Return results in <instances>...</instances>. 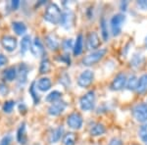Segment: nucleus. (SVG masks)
<instances>
[{"instance_id":"obj_19","label":"nucleus","mask_w":147,"mask_h":145,"mask_svg":"<svg viewBox=\"0 0 147 145\" xmlns=\"http://www.w3.org/2000/svg\"><path fill=\"white\" fill-rule=\"evenodd\" d=\"M106 132V127H104L103 123H95L91 125L90 129H89V134L91 136H99Z\"/></svg>"},{"instance_id":"obj_33","label":"nucleus","mask_w":147,"mask_h":145,"mask_svg":"<svg viewBox=\"0 0 147 145\" xmlns=\"http://www.w3.org/2000/svg\"><path fill=\"white\" fill-rule=\"evenodd\" d=\"M74 41L72 38H69V39H65L62 42V47L64 48V50L68 51L71 50V49H74Z\"/></svg>"},{"instance_id":"obj_17","label":"nucleus","mask_w":147,"mask_h":145,"mask_svg":"<svg viewBox=\"0 0 147 145\" xmlns=\"http://www.w3.org/2000/svg\"><path fill=\"white\" fill-rule=\"evenodd\" d=\"M45 43L46 46L48 47L50 50L56 51L60 47V42L58 41L57 37L53 34H47L45 36Z\"/></svg>"},{"instance_id":"obj_23","label":"nucleus","mask_w":147,"mask_h":145,"mask_svg":"<svg viewBox=\"0 0 147 145\" xmlns=\"http://www.w3.org/2000/svg\"><path fill=\"white\" fill-rule=\"evenodd\" d=\"M63 134H64L63 127H58L54 128V129L52 130L50 136H49V142H50V143H57V142L61 139V137L63 136Z\"/></svg>"},{"instance_id":"obj_10","label":"nucleus","mask_w":147,"mask_h":145,"mask_svg":"<svg viewBox=\"0 0 147 145\" xmlns=\"http://www.w3.org/2000/svg\"><path fill=\"white\" fill-rule=\"evenodd\" d=\"M17 44H18L17 38L12 36V35H4L1 38V45L8 52H12L15 50L17 48Z\"/></svg>"},{"instance_id":"obj_39","label":"nucleus","mask_w":147,"mask_h":145,"mask_svg":"<svg viewBox=\"0 0 147 145\" xmlns=\"http://www.w3.org/2000/svg\"><path fill=\"white\" fill-rule=\"evenodd\" d=\"M109 145H124V144H123L122 139L118 138V137H114V138L111 139Z\"/></svg>"},{"instance_id":"obj_41","label":"nucleus","mask_w":147,"mask_h":145,"mask_svg":"<svg viewBox=\"0 0 147 145\" xmlns=\"http://www.w3.org/2000/svg\"><path fill=\"white\" fill-rule=\"evenodd\" d=\"M59 60L62 61V62H65L67 65L70 66V63H71V59H70V56L69 55H63L61 56L60 58H59Z\"/></svg>"},{"instance_id":"obj_34","label":"nucleus","mask_w":147,"mask_h":145,"mask_svg":"<svg viewBox=\"0 0 147 145\" xmlns=\"http://www.w3.org/2000/svg\"><path fill=\"white\" fill-rule=\"evenodd\" d=\"M60 84H62L66 88H68V86H70L71 85L70 76H68L67 74H64L62 77L60 78Z\"/></svg>"},{"instance_id":"obj_30","label":"nucleus","mask_w":147,"mask_h":145,"mask_svg":"<svg viewBox=\"0 0 147 145\" xmlns=\"http://www.w3.org/2000/svg\"><path fill=\"white\" fill-rule=\"evenodd\" d=\"M51 68L50 65V61H49L48 58H43L42 61L40 62V66H39V74L41 75H44V74L49 73Z\"/></svg>"},{"instance_id":"obj_8","label":"nucleus","mask_w":147,"mask_h":145,"mask_svg":"<svg viewBox=\"0 0 147 145\" xmlns=\"http://www.w3.org/2000/svg\"><path fill=\"white\" fill-rule=\"evenodd\" d=\"M127 75L124 73H120L114 78L110 87L114 91H119V90H122L127 85Z\"/></svg>"},{"instance_id":"obj_26","label":"nucleus","mask_w":147,"mask_h":145,"mask_svg":"<svg viewBox=\"0 0 147 145\" xmlns=\"http://www.w3.org/2000/svg\"><path fill=\"white\" fill-rule=\"evenodd\" d=\"M28 92L30 94L32 95V101H34V105H37L39 104V95L37 93V87H36V82H34L32 84H30V87L28 89Z\"/></svg>"},{"instance_id":"obj_6","label":"nucleus","mask_w":147,"mask_h":145,"mask_svg":"<svg viewBox=\"0 0 147 145\" xmlns=\"http://www.w3.org/2000/svg\"><path fill=\"white\" fill-rule=\"evenodd\" d=\"M94 78V73L91 70H84V72L80 73V75L78 78V84L80 87H87L89 86Z\"/></svg>"},{"instance_id":"obj_18","label":"nucleus","mask_w":147,"mask_h":145,"mask_svg":"<svg viewBox=\"0 0 147 145\" xmlns=\"http://www.w3.org/2000/svg\"><path fill=\"white\" fill-rule=\"evenodd\" d=\"M82 49H84V35L82 34H80L76 38L75 44H74V49H73V53L75 56H79L82 54Z\"/></svg>"},{"instance_id":"obj_11","label":"nucleus","mask_w":147,"mask_h":145,"mask_svg":"<svg viewBox=\"0 0 147 145\" xmlns=\"http://www.w3.org/2000/svg\"><path fill=\"white\" fill-rule=\"evenodd\" d=\"M18 70V84L20 86L26 84L28 80V67L26 65L25 63H21L20 66L17 68Z\"/></svg>"},{"instance_id":"obj_35","label":"nucleus","mask_w":147,"mask_h":145,"mask_svg":"<svg viewBox=\"0 0 147 145\" xmlns=\"http://www.w3.org/2000/svg\"><path fill=\"white\" fill-rule=\"evenodd\" d=\"M12 141H13V137L11 134H7L0 140V145H11Z\"/></svg>"},{"instance_id":"obj_21","label":"nucleus","mask_w":147,"mask_h":145,"mask_svg":"<svg viewBox=\"0 0 147 145\" xmlns=\"http://www.w3.org/2000/svg\"><path fill=\"white\" fill-rule=\"evenodd\" d=\"M17 141L20 144H26V142H27V128H26V123H22L18 128Z\"/></svg>"},{"instance_id":"obj_12","label":"nucleus","mask_w":147,"mask_h":145,"mask_svg":"<svg viewBox=\"0 0 147 145\" xmlns=\"http://www.w3.org/2000/svg\"><path fill=\"white\" fill-rule=\"evenodd\" d=\"M30 52L32 53V55L35 57H40L44 54V46L42 44L41 40L39 39V37H35L32 40V46H30Z\"/></svg>"},{"instance_id":"obj_43","label":"nucleus","mask_w":147,"mask_h":145,"mask_svg":"<svg viewBox=\"0 0 147 145\" xmlns=\"http://www.w3.org/2000/svg\"><path fill=\"white\" fill-rule=\"evenodd\" d=\"M144 44H145L146 48H147V36L145 37V39H144Z\"/></svg>"},{"instance_id":"obj_38","label":"nucleus","mask_w":147,"mask_h":145,"mask_svg":"<svg viewBox=\"0 0 147 145\" xmlns=\"http://www.w3.org/2000/svg\"><path fill=\"white\" fill-rule=\"evenodd\" d=\"M136 6L138 9L142 11H147V1L145 0H141V1H136Z\"/></svg>"},{"instance_id":"obj_13","label":"nucleus","mask_w":147,"mask_h":145,"mask_svg":"<svg viewBox=\"0 0 147 145\" xmlns=\"http://www.w3.org/2000/svg\"><path fill=\"white\" fill-rule=\"evenodd\" d=\"M73 21H74V14L71 10H66L62 12V17H61V22L60 25L62 26L64 28L69 30L71 28L73 25Z\"/></svg>"},{"instance_id":"obj_22","label":"nucleus","mask_w":147,"mask_h":145,"mask_svg":"<svg viewBox=\"0 0 147 145\" xmlns=\"http://www.w3.org/2000/svg\"><path fill=\"white\" fill-rule=\"evenodd\" d=\"M12 28H13L14 32H15L17 35H25V34L27 32L28 28L27 26L25 25L23 22H19V21H16V22L12 23Z\"/></svg>"},{"instance_id":"obj_29","label":"nucleus","mask_w":147,"mask_h":145,"mask_svg":"<svg viewBox=\"0 0 147 145\" xmlns=\"http://www.w3.org/2000/svg\"><path fill=\"white\" fill-rule=\"evenodd\" d=\"M62 97V92L58 91V90H53L50 93L46 96L45 101L48 102V103H54V102H57L60 100V98Z\"/></svg>"},{"instance_id":"obj_25","label":"nucleus","mask_w":147,"mask_h":145,"mask_svg":"<svg viewBox=\"0 0 147 145\" xmlns=\"http://www.w3.org/2000/svg\"><path fill=\"white\" fill-rule=\"evenodd\" d=\"M100 32L102 38L104 41H108L109 39V30H108V25H107V21L105 18H102L100 21Z\"/></svg>"},{"instance_id":"obj_42","label":"nucleus","mask_w":147,"mask_h":145,"mask_svg":"<svg viewBox=\"0 0 147 145\" xmlns=\"http://www.w3.org/2000/svg\"><path fill=\"white\" fill-rule=\"evenodd\" d=\"M19 5H20V1H19V0H14V1H11L12 10H17Z\"/></svg>"},{"instance_id":"obj_4","label":"nucleus","mask_w":147,"mask_h":145,"mask_svg":"<svg viewBox=\"0 0 147 145\" xmlns=\"http://www.w3.org/2000/svg\"><path fill=\"white\" fill-rule=\"evenodd\" d=\"M106 53H107V49L106 48H100V49H97V50H94L93 52L89 53L88 55H86L82 59V64L84 66L94 65V64L98 63L105 56Z\"/></svg>"},{"instance_id":"obj_16","label":"nucleus","mask_w":147,"mask_h":145,"mask_svg":"<svg viewBox=\"0 0 147 145\" xmlns=\"http://www.w3.org/2000/svg\"><path fill=\"white\" fill-rule=\"evenodd\" d=\"M32 36L30 34H26L23 36L22 40L20 42V52L22 55H25L27 52L30 49V46H32Z\"/></svg>"},{"instance_id":"obj_44","label":"nucleus","mask_w":147,"mask_h":145,"mask_svg":"<svg viewBox=\"0 0 147 145\" xmlns=\"http://www.w3.org/2000/svg\"><path fill=\"white\" fill-rule=\"evenodd\" d=\"M142 141H143V142H144V143H145V144L147 145V137H145V138H144L143 140H142Z\"/></svg>"},{"instance_id":"obj_40","label":"nucleus","mask_w":147,"mask_h":145,"mask_svg":"<svg viewBox=\"0 0 147 145\" xmlns=\"http://www.w3.org/2000/svg\"><path fill=\"white\" fill-rule=\"evenodd\" d=\"M7 62H8V59H7V57L4 55V54L0 53V68L3 67V66H5L6 64H7Z\"/></svg>"},{"instance_id":"obj_14","label":"nucleus","mask_w":147,"mask_h":145,"mask_svg":"<svg viewBox=\"0 0 147 145\" xmlns=\"http://www.w3.org/2000/svg\"><path fill=\"white\" fill-rule=\"evenodd\" d=\"M100 46V38L95 32H90L87 35V47L90 50H97Z\"/></svg>"},{"instance_id":"obj_28","label":"nucleus","mask_w":147,"mask_h":145,"mask_svg":"<svg viewBox=\"0 0 147 145\" xmlns=\"http://www.w3.org/2000/svg\"><path fill=\"white\" fill-rule=\"evenodd\" d=\"M77 142V135L74 132H68L63 136V145H75Z\"/></svg>"},{"instance_id":"obj_5","label":"nucleus","mask_w":147,"mask_h":145,"mask_svg":"<svg viewBox=\"0 0 147 145\" xmlns=\"http://www.w3.org/2000/svg\"><path fill=\"white\" fill-rule=\"evenodd\" d=\"M132 116L138 123L147 122V102H141L136 104L132 108Z\"/></svg>"},{"instance_id":"obj_24","label":"nucleus","mask_w":147,"mask_h":145,"mask_svg":"<svg viewBox=\"0 0 147 145\" xmlns=\"http://www.w3.org/2000/svg\"><path fill=\"white\" fill-rule=\"evenodd\" d=\"M136 91L140 94L145 93L147 91V74L141 76V77L138 78V84H137Z\"/></svg>"},{"instance_id":"obj_37","label":"nucleus","mask_w":147,"mask_h":145,"mask_svg":"<svg viewBox=\"0 0 147 145\" xmlns=\"http://www.w3.org/2000/svg\"><path fill=\"white\" fill-rule=\"evenodd\" d=\"M8 92H9L8 86L4 82H0V95L1 96H5V95L8 94Z\"/></svg>"},{"instance_id":"obj_32","label":"nucleus","mask_w":147,"mask_h":145,"mask_svg":"<svg viewBox=\"0 0 147 145\" xmlns=\"http://www.w3.org/2000/svg\"><path fill=\"white\" fill-rule=\"evenodd\" d=\"M15 105H16V102L14 100H8V101L4 102L3 106H2V110H3L4 113L10 114L12 113V111H13Z\"/></svg>"},{"instance_id":"obj_20","label":"nucleus","mask_w":147,"mask_h":145,"mask_svg":"<svg viewBox=\"0 0 147 145\" xmlns=\"http://www.w3.org/2000/svg\"><path fill=\"white\" fill-rule=\"evenodd\" d=\"M51 85H52V82L49 78H41L38 80V82H36L37 89L42 92H45L47 90L50 89Z\"/></svg>"},{"instance_id":"obj_31","label":"nucleus","mask_w":147,"mask_h":145,"mask_svg":"<svg viewBox=\"0 0 147 145\" xmlns=\"http://www.w3.org/2000/svg\"><path fill=\"white\" fill-rule=\"evenodd\" d=\"M137 84H138V78L136 75H131L130 77L127 78V88L129 90H136L137 87Z\"/></svg>"},{"instance_id":"obj_15","label":"nucleus","mask_w":147,"mask_h":145,"mask_svg":"<svg viewBox=\"0 0 147 145\" xmlns=\"http://www.w3.org/2000/svg\"><path fill=\"white\" fill-rule=\"evenodd\" d=\"M18 77V70L16 67H9L6 70H4L3 74H2V78L5 82H13Z\"/></svg>"},{"instance_id":"obj_9","label":"nucleus","mask_w":147,"mask_h":145,"mask_svg":"<svg viewBox=\"0 0 147 145\" xmlns=\"http://www.w3.org/2000/svg\"><path fill=\"white\" fill-rule=\"evenodd\" d=\"M68 104L66 103L65 101H57V102H54V103H52L50 106H49L48 108V114L50 116H59L60 114H62L64 111H65V109L67 108Z\"/></svg>"},{"instance_id":"obj_1","label":"nucleus","mask_w":147,"mask_h":145,"mask_svg":"<svg viewBox=\"0 0 147 145\" xmlns=\"http://www.w3.org/2000/svg\"><path fill=\"white\" fill-rule=\"evenodd\" d=\"M61 17H62V11L57 4L50 3L46 7L43 15V18L46 22L52 25H58L61 22Z\"/></svg>"},{"instance_id":"obj_3","label":"nucleus","mask_w":147,"mask_h":145,"mask_svg":"<svg viewBox=\"0 0 147 145\" xmlns=\"http://www.w3.org/2000/svg\"><path fill=\"white\" fill-rule=\"evenodd\" d=\"M125 21V16L123 13H118L115 14L110 20V27H111V32L114 36H118L121 32H122V27L123 24Z\"/></svg>"},{"instance_id":"obj_36","label":"nucleus","mask_w":147,"mask_h":145,"mask_svg":"<svg viewBox=\"0 0 147 145\" xmlns=\"http://www.w3.org/2000/svg\"><path fill=\"white\" fill-rule=\"evenodd\" d=\"M138 135L142 140L145 138V137H147V123H144V125L139 128Z\"/></svg>"},{"instance_id":"obj_2","label":"nucleus","mask_w":147,"mask_h":145,"mask_svg":"<svg viewBox=\"0 0 147 145\" xmlns=\"http://www.w3.org/2000/svg\"><path fill=\"white\" fill-rule=\"evenodd\" d=\"M95 92L93 90L86 92L80 99V107L82 111H90L95 106Z\"/></svg>"},{"instance_id":"obj_7","label":"nucleus","mask_w":147,"mask_h":145,"mask_svg":"<svg viewBox=\"0 0 147 145\" xmlns=\"http://www.w3.org/2000/svg\"><path fill=\"white\" fill-rule=\"evenodd\" d=\"M84 123V120L80 113L74 112V113L70 114L67 118V125L69 127L73 128V129H80Z\"/></svg>"},{"instance_id":"obj_27","label":"nucleus","mask_w":147,"mask_h":145,"mask_svg":"<svg viewBox=\"0 0 147 145\" xmlns=\"http://www.w3.org/2000/svg\"><path fill=\"white\" fill-rule=\"evenodd\" d=\"M144 62V57L141 55V54L139 53H136L134 54V56H132L131 60H130V66H131L132 68H139L140 66L143 64Z\"/></svg>"}]
</instances>
